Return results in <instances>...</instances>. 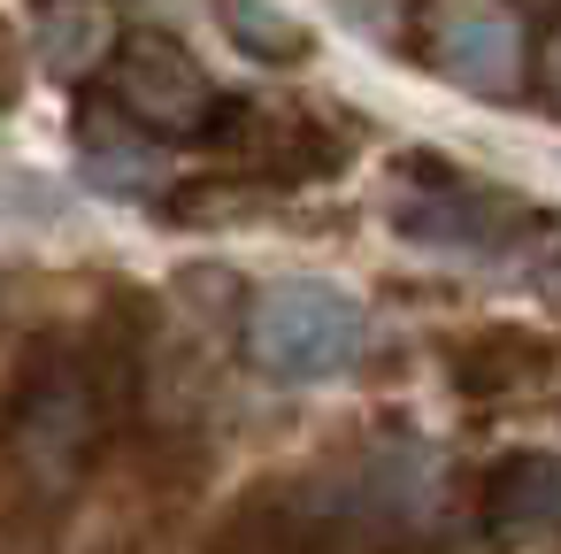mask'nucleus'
<instances>
[{
	"label": "nucleus",
	"instance_id": "nucleus-1",
	"mask_svg": "<svg viewBox=\"0 0 561 554\" xmlns=\"http://www.w3.org/2000/svg\"><path fill=\"white\" fill-rule=\"evenodd\" d=\"M362 347H369V316L331 278H270L247 293V354L277 385L339 377V370H354Z\"/></svg>",
	"mask_w": 561,
	"mask_h": 554
},
{
	"label": "nucleus",
	"instance_id": "nucleus-2",
	"mask_svg": "<svg viewBox=\"0 0 561 554\" xmlns=\"http://www.w3.org/2000/svg\"><path fill=\"white\" fill-rule=\"evenodd\" d=\"M431 55L461 93L507 101L523 86V16L500 9V0H438L431 9Z\"/></svg>",
	"mask_w": 561,
	"mask_h": 554
},
{
	"label": "nucleus",
	"instance_id": "nucleus-3",
	"mask_svg": "<svg viewBox=\"0 0 561 554\" xmlns=\"http://www.w3.org/2000/svg\"><path fill=\"white\" fill-rule=\"evenodd\" d=\"M116 93H124V109H131L147 132H162V139L201 132V116L216 109V86L201 78V63H193L170 32H131V39H116Z\"/></svg>",
	"mask_w": 561,
	"mask_h": 554
},
{
	"label": "nucleus",
	"instance_id": "nucleus-4",
	"mask_svg": "<svg viewBox=\"0 0 561 554\" xmlns=\"http://www.w3.org/2000/svg\"><path fill=\"white\" fill-rule=\"evenodd\" d=\"M85 446H93V400H85V385L78 377L32 385L24 408H16V462L39 485H70L78 462H85Z\"/></svg>",
	"mask_w": 561,
	"mask_h": 554
},
{
	"label": "nucleus",
	"instance_id": "nucleus-5",
	"mask_svg": "<svg viewBox=\"0 0 561 554\" xmlns=\"http://www.w3.org/2000/svg\"><path fill=\"white\" fill-rule=\"evenodd\" d=\"M392 231L431 247V255H492V247H507L500 239V201H484L454 170H438V185H423V201L415 193L392 201Z\"/></svg>",
	"mask_w": 561,
	"mask_h": 554
},
{
	"label": "nucleus",
	"instance_id": "nucleus-6",
	"mask_svg": "<svg viewBox=\"0 0 561 554\" xmlns=\"http://www.w3.org/2000/svg\"><path fill=\"white\" fill-rule=\"evenodd\" d=\"M492 531L553 539L561 531V454H507L492 470Z\"/></svg>",
	"mask_w": 561,
	"mask_h": 554
},
{
	"label": "nucleus",
	"instance_id": "nucleus-7",
	"mask_svg": "<svg viewBox=\"0 0 561 554\" xmlns=\"http://www.w3.org/2000/svg\"><path fill=\"white\" fill-rule=\"evenodd\" d=\"M101 55H116V32H108V16L93 9V0H62V9L39 24V63H47V70L85 78Z\"/></svg>",
	"mask_w": 561,
	"mask_h": 554
},
{
	"label": "nucleus",
	"instance_id": "nucleus-8",
	"mask_svg": "<svg viewBox=\"0 0 561 554\" xmlns=\"http://www.w3.org/2000/svg\"><path fill=\"white\" fill-rule=\"evenodd\" d=\"M224 9V32L254 55V63H300L308 47H316V32L300 24V16H285L277 0H216Z\"/></svg>",
	"mask_w": 561,
	"mask_h": 554
},
{
	"label": "nucleus",
	"instance_id": "nucleus-9",
	"mask_svg": "<svg viewBox=\"0 0 561 554\" xmlns=\"http://www.w3.org/2000/svg\"><path fill=\"white\" fill-rule=\"evenodd\" d=\"M85 185H93V193H116V201L154 193V185H162V155H154V147H131V139H124V147H101V139H93V147H85Z\"/></svg>",
	"mask_w": 561,
	"mask_h": 554
},
{
	"label": "nucleus",
	"instance_id": "nucleus-10",
	"mask_svg": "<svg viewBox=\"0 0 561 554\" xmlns=\"http://www.w3.org/2000/svg\"><path fill=\"white\" fill-rule=\"evenodd\" d=\"M530 285H538L546 301H561V239H546V247H538V262H530Z\"/></svg>",
	"mask_w": 561,
	"mask_h": 554
},
{
	"label": "nucleus",
	"instance_id": "nucleus-11",
	"mask_svg": "<svg viewBox=\"0 0 561 554\" xmlns=\"http://www.w3.org/2000/svg\"><path fill=\"white\" fill-rule=\"evenodd\" d=\"M546 93H553V109H561V39L546 47Z\"/></svg>",
	"mask_w": 561,
	"mask_h": 554
}]
</instances>
